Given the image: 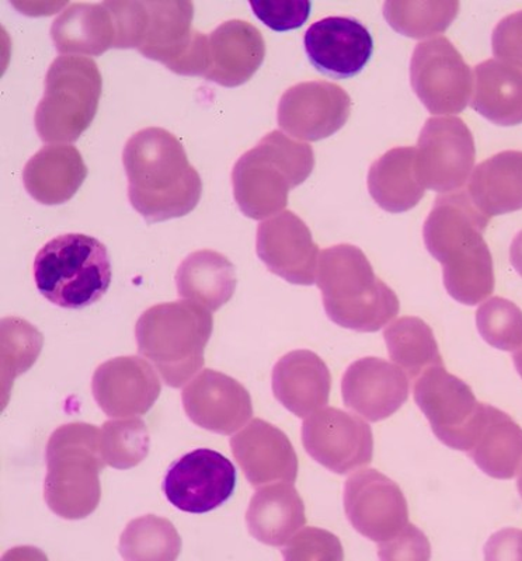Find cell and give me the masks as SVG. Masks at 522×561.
Listing matches in <instances>:
<instances>
[{
    "label": "cell",
    "mask_w": 522,
    "mask_h": 561,
    "mask_svg": "<svg viewBox=\"0 0 522 561\" xmlns=\"http://www.w3.org/2000/svg\"><path fill=\"white\" fill-rule=\"evenodd\" d=\"M123 163L129 203L148 224L182 218L197 207L203 182L172 133L158 127L135 133L125 144Z\"/></svg>",
    "instance_id": "obj_1"
},
{
    "label": "cell",
    "mask_w": 522,
    "mask_h": 561,
    "mask_svg": "<svg viewBox=\"0 0 522 561\" xmlns=\"http://www.w3.org/2000/svg\"><path fill=\"white\" fill-rule=\"evenodd\" d=\"M489 220L468 194L456 193L435 199L424 224L425 248L443 265L445 289L468 307L495 290L493 259L484 239Z\"/></svg>",
    "instance_id": "obj_2"
},
{
    "label": "cell",
    "mask_w": 522,
    "mask_h": 561,
    "mask_svg": "<svg viewBox=\"0 0 522 561\" xmlns=\"http://www.w3.org/2000/svg\"><path fill=\"white\" fill-rule=\"evenodd\" d=\"M316 284L326 313L340 328L375 333L399 313V298L353 244L333 245L320 253Z\"/></svg>",
    "instance_id": "obj_3"
},
{
    "label": "cell",
    "mask_w": 522,
    "mask_h": 561,
    "mask_svg": "<svg viewBox=\"0 0 522 561\" xmlns=\"http://www.w3.org/2000/svg\"><path fill=\"white\" fill-rule=\"evenodd\" d=\"M314 168V149L308 144L270 133L235 163V202L245 217H273L287 207L291 190L303 184Z\"/></svg>",
    "instance_id": "obj_4"
},
{
    "label": "cell",
    "mask_w": 522,
    "mask_h": 561,
    "mask_svg": "<svg viewBox=\"0 0 522 561\" xmlns=\"http://www.w3.org/2000/svg\"><path fill=\"white\" fill-rule=\"evenodd\" d=\"M213 329L209 310L184 299L145 310L135 339L139 354L154 364L166 385L178 389L204 367Z\"/></svg>",
    "instance_id": "obj_5"
},
{
    "label": "cell",
    "mask_w": 522,
    "mask_h": 561,
    "mask_svg": "<svg viewBox=\"0 0 522 561\" xmlns=\"http://www.w3.org/2000/svg\"><path fill=\"white\" fill-rule=\"evenodd\" d=\"M47 476L44 499L59 518H88L102 499L100 473L105 460L100 430L92 424L70 423L54 431L45 450Z\"/></svg>",
    "instance_id": "obj_6"
},
{
    "label": "cell",
    "mask_w": 522,
    "mask_h": 561,
    "mask_svg": "<svg viewBox=\"0 0 522 561\" xmlns=\"http://www.w3.org/2000/svg\"><path fill=\"white\" fill-rule=\"evenodd\" d=\"M38 293L64 309L97 304L112 284L107 248L97 238L67 233L45 243L34 260Z\"/></svg>",
    "instance_id": "obj_7"
},
{
    "label": "cell",
    "mask_w": 522,
    "mask_h": 561,
    "mask_svg": "<svg viewBox=\"0 0 522 561\" xmlns=\"http://www.w3.org/2000/svg\"><path fill=\"white\" fill-rule=\"evenodd\" d=\"M102 92V73L93 59L77 55L55 59L35 110L38 137L49 144L78 140L97 117Z\"/></svg>",
    "instance_id": "obj_8"
},
{
    "label": "cell",
    "mask_w": 522,
    "mask_h": 561,
    "mask_svg": "<svg viewBox=\"0 0 522 561\" xmlns=\"http://www.w3.org/2000/svg\"><path fill=\"white\" fill-rule=\"evenodd\" d=\"M415 399L441 443L469 453L484 424L486 403L478 402L464 380L436 365L418 378Z\"/></svg>",
    "instance_id": "obj_9"
},
{
    "label": "cell",
    "mask_w": 522,
    "mask_h": 561,
    "mask_svg": "<svg viewBox=\"0 0 522 561\" xmlns=\"http://www.w3.org/2000/svg\"><path fill=\"white\" fill-rule=\"evenodd\" d=\"M148 22L138 47L145 58L184 77H204L208 68V35L193 28V2H145Z\"/></svg>",
    "instance_id": "obj_10"
},
{
    "label": "cell",
    "mask_w": 522,
    "mask_h": 561,
    "mask_svg": "<svg viewBox=\"0 0 522 561\" xmlns=\"http://www.w3.org/2000/svg\"><path fill=\"white\" fill-rule=\"evenodd\" d=\"M411 88L431 114L464 112L474 93V75L449 39L420 43L410 62Z\"/></svg>",
    "instance_id": "obj_11"
},
{
    "label": "cell",
    "mask_w": 522,
    "mask_h": 561,
    "mask_svg": "<svg viewBox=\"0 0 522 561\" xmlns=\"http://www.w3.org/2000/svg\"><path fill=\"white\" fill-rule=\"evenodd\" d=\"M475 160L474 135L462 119H427L416 148V170L425 188L455 192L468 182Z\"/></svg>",
    "instance_id": "obj_12"
},
{
    "label": "cell",
    "mask_w": 522,
    "mask_h": 561,
    "mask_svg": "<svg viewBox=\"0 0 522 561\" xmlns=\"http://www.w3.org/2000/svg\"><path fill=\"white\" fill-rule=\"evenodd\" d=\"M344 510L353 528L378 545L398 539L410 525L404 491L376 469L350 476L344 484Z\"/></svg>",
    "instance_id": "obj_13"
},
{
    "label": "cell",
    "mask_w": 522,
    "mask_h": 561,
    "mask_svg": "<svg viewBox=\"0 0 522 561\" xmlns=\"http://www.w3.org/2000/svg\"><path fill=\"white\" fill-rule=\"evenodd\" d=\"M236 488L232 462L217 450L201 448L170 465L163 493L173 507L189 514H207L227 503Z\"/></svg>",
    "instance_id": "obj_14"
},
{
    "label": "cell",
    "mask_w": 522,
    "mask_h": 561,
    "mask_svg": "<svg viewBox=\"0 0 522 561\" xmlns=\"http://www.w3.org/2000/svg\"><path fill=\"white\" fill-rule=\"evenodd\" d=\"M306 453L331 472L345 474L371 463L373 430L358 415L334 408L320 409L304 421Z\"/></svg>",
    "instance_id": "obj_15"
},
{
    "label": "cell",
    "mask_w": 522,
    "mask_h": 561,
    "mask_svg": "<svg viewBox=\"0 0 522 561\" xmlns=\"http://www.w3.org/2000/svg\"><path fill=\"white\" fill-rule=\"evenodd\" d=\"M351 113V99L338 84L316 80L285 90L277 119L285 133L300 140H322L343 128Z\"/></svg>",
    "instance_id": "obj_16"
},
{
    "label": "cell",
    "mask_w": 522,
    "mask_h": 561,
    "mask_svg": "<svg viewBox=\"0 0 522 561\" xmlns=\"http://www.w3.org/2000/svg\"><path fill=\"white\" fill-rule=\"evenodd\" d=\"M256 250L271 273L295 285H314L319 245L303 219L285 210L259 225Z\"/></svg>",
    "instance_id": "obj_17"
},
{
    "label": "cell",
    "mask_w": 522,
    "mask_h": 561,
    "mask_svg": "<svg viewBox=\"0 0 522 561\" xmlns=\"http://www.w3.org/2000/svg\"><path fill=\"white\" fill-rule=\"evenodd\" d=\"M183 408L198 427L220 435L242 428L253 415L252 398L238 380L205 369L183 389Z\"/></svg>",
    "instance_id": "obj_18"
},
{
    "label": "cell",
    "mask_w": 522,
    "mask_h": 561,
    "mask_svg": "<svg viewBox=\"0 0 522 561\" xmlns=\"http://www.w3.org/2000/svg\"><path fill=\"white\" fill-rule=\"evenodd\" d=\"M305 53L318 72L336 79L359 75L374 54L370 30L351 18H326L308 28Z\"/></svg>",
    "instance_id": "obj_19"
},
{
    "label": "cell",
    "mask_w": 522,
    "mask_h": 561,
    "mask_svg": "<svg viewBox=\"0 0 522 561\" xmlns=\"http://www.w3.org/2000/svg\"><path fill=\"white\" fill-rule=\"evenodd\" d=\"M93 398L109 417L144 415L162 392L157 373L139 357H118L94 370Z\"/></svg>",
    "instance_id": "obj_20"
},
{
    "label": "cell",
    "mask_w": 522,
    "mask_h": 561,
    "mask_svg": "<svg viewBox=\"0 0 522 561\" xmlns=\"http://www.w3.org/2000/svg\"><path fill=\"white\" fill-rule=\"evenodd\" d=\"M344 404L371 423L389 419L409 398V378L388 360L366 357L355 360L341 380Z\"/></svg>",
    "instance_id": "obj_21"
},
{
    "label": "cell",
    "mask_w": 522,
    "mask_h": 561,
    "mask_svg": "<svg viewBox=\"0 0 522 561\" xmlns=\"http://www.w3.org/2000/svg\"><path fill=\"white\" fill-rule=\"evenodd\" d=\"M230 448L246 479L253 485L298 478V456L287 435L268 421L256 419L230 438Z\"/></svg>",
    "instance_id": "obj_22"
},
{
    "label": "cell",
    "mask_w": 522,
    "mask_h": 561,
    "mask_svg": "<svg viewBox=\"0 0 522 561\" xmlns=\"http://www.w3.org/2000/svg\"><path fill=\"white\" fill-rule=\"evenodd\" d=\"M264 57L265 43L260 30L243 20H229L209 34L204 78L225 88L240 87L253 78Z\"/></svg>",
    "instance_id": "obj_23"
},
{
    "label": "cell",
    "mask_w": 522,
    "mask_h": 561,
    "mask_svg": "<svg viewBox=\"0 0 522 561\" xmlns=\"http://www.w3.org/2000/svg\"><path fill=\"white\" fill-rule=\"evenodd\" d=\"M275 399L296 417L304 419L329 403L331 375L325 360L308 350L285 354L273 369Z\"/></svg>",
    "instance_id": "obj_24"
},
{
    "label": "cell",
    "mask_w": 522,
    "mask_h": 561,
    "mask_svg": "<svg viewBox=\"0 0 522 561\" xmlns=\"http://www.w3.org/2000/svg\"><path fill=\"white\" fill-rule=\"evenodd\" d=\"M88 178L82 154L65 144L47 145L29 160L23 183L35 202L44 205L68 203Z\"/></svg>",
    "instance_id": "obj_25"
},
{
    "label": "cell",
    "mask_w": 522,
    "mask_h": 561,
    "mask_svg": "<svg viewBox=\"0 0 522 561\" xmlns=\"http://www.w3.org/2000/svg\"><path fill=\"white\" fill-rule=\"evenodd\" d=\"M305 523L304 500L293 483L287 482L256 491L246 513L249 534L274 548L287 545Z\"/></svg>",
    "instance_id": "obj_26"
},
{
    "label": "cell",
    "mask_w": 522,
    "mask_h": 561,
    "mask_svg": "<svg viewBox=\"0 0 522 561\" xmlns=\"http://www.w3.org/2000/svg\"><path fill=\"white\" fill-rule=\"evenodd\" d=\"M52 38L59 54L100 57L114 48L117 28L105 2L73 3L54 20Z\"/></svg>",
    "instance_id": "obj_27"
},
{
    "label": "cell",
    "mask_w": 522,
    "mask_h": 561,
    "mask_svg": "<svg viewBox=\"0 0 522 561\" xmlns=\"http://www.w3.org/2000/svg\"><path fill=\"white\" fill-rule=\"evenodd\" d=\"M468 195L489 219L522 209V152L504 150L481 162L470 174Z\"/></svg>",
    "instance_id": "obj_28"
},
{
    "label": "cell",
    "mask_w": 522,
    "mask_h": 561,
    "mask_svg": "<svg viewBox=\"0 0 522 561\" xmlns=\"http://www.w3.org/2000/svg\"><path fill=\"white\" fill-rule=\"evenodd\" d=\"M236 284V268L227 255L215 250H198L189 254L175 273V285L180 298L217 312L232 299Z\"/></svg>",
    "instance_id": "obj_29"
},
{
    "label": "cell",
    "mask_w": 522,
    "mask_h": 561,
    "mask_svg": "<svg viewBox=\"0 0 522 561\" xmlns=\"http://www.w3.org/2000/svg\"><path fill=\"white\" fill-rule=\"evenodd\" d=\"M470 104L475 112L500 127L522 124V68L499 59L479 64L475 68Z\"/></svg>",
    "instance_id": "obj_30"
},
{
    "label": "cell",
    "mask_w": 522,
    "mask_h": 561,
    "mask_svg": "<svg viewBox=\"0 0 522 561\" xmlns=\"http://www.w3.org/2000/svg\"><path fill=\"white\" fill-rule=\"evenodd\" d=\"M468 454L490 478L513 479L522 466V428L509 414L486 404L484 424Z\"/></svg>",
    "instance_id": "obj_31"
},
{
    "label": "cell",
    "mask_w": 522,
    "mask_h": 561,
    "mask_svg": "<svg viewBox=\"0 0 522 561\" xmlns=\"http://www.w3.org/2000/svg\"><path fill=\"white\" fill-rule=\"evenodd\" d=\"M368 190L374 202L388 213L415 208L425 192L416 170V148H395L376 160L370 169Z\"/></svg>",
    "instance_id": "obj_32"
},
{
    "label": "cell",
    "mask_w": 522,
    "mask_h": 561,
    "mask_svg": "<svg viewBox=\"0 0 522 561\" xmlns=\"http://www.w3.org/2000/svg\"><path fill=\"white\" fill-rule=\"evenodd\" d=\"M390 359L418 379L431 367L444 365L433 330L420 318H401L384 332Z\"/></svg>",
    "instance_id": "obj_33"
},
{
    "label": "cell",
    "mask_w": 522,
    "mask_h": 561,
    "mask_svg": "<svg viewBox=\"0 0 522 561\" xmlns=\"http://www.w3.org/2000/svg\"><path fill=\"white\" fill-rule=\"evenodd\" d=\"M182 552V538L169 519L145 515L127 525L120 538L125 560L172 561Z\"/></svg>",
    "instance_id": "obj_34"
},
{
    "label": "cell",
    "mask_w": 522,
    "mask_h": 561,
    "mask_svg": "<svg viewBox=\"0 0 522 561\" xmlns=\"http://www.w3.org/2000/svg\"><path fill=\"white\" fill-rule=\"evenodd\" d=\"M458 2H408L389 0L384 4L389 26L410 38H425L444 33L458 16Z\"/></svg>",
    "instance_id": "obj_35"
},
{
    "label": "cell",
    "mask_w": 522,
    "mask_h": 561,
    "mask_svg": "<svg viewBox=\"0 0 522 561\" xmlns=\"http://www.w3.org/2000/svg\"><path fill=\"white\" fill-rule=\"evenodd\" d=\"M100 444L105 463L120 470L135 468L149 454L147 424L140 419L105 421Z\"/></svg>",
    "instance_id": "obj_36"
},
{
    "label": "cell",
    "mask_w": 522,
    "mask_h": 561,
    "mask_svg": "<svg viewBox=\"0 0 522 561\" xmlns=\"http://www.w3.org/2000/svg\"><path fill=\"white\" fill-rule=\"evenodd\" d=\"M481 339L491 347L517 351L522 347V310L504 298H491L476 313Z\"/></svg>",
    "instance_id": "obj_37"
},
{
    "label": "cell",
    "mask_w": 522,
    "mask_h": 561,
    "mask_svg": "<svg viewBox=\"0 0 522 561\" xmlns=\"http://www.w3.org/2000/svg\"><path fill=\"white\" fill-rule=\"evenodd\" d=\"M2 370L8 379L3 383H13L18 375L26 373L37 359L43 347V335L32 324L14 318L2 322Z\"/></svg>",
    "instance_id": "obj_38"
},
{
    "label": "cell",
    "mask_w": 522,
    "mask_h": 561,
    "mask_svg": "<svg viewBox=\"0 0 522 561\" xmlns=\"http://www.w3.org/2000/svg\"><path fill=\"white\" fill-rule=\"evenodd\" d=\"M287 560H343L338 536L318 528H306L294 536L283 550Z\"/></svg>",
    "instance_id": "obj_39"
},
{
    "label": "cell",
    "mask_w": 522,
    "mask_h": 561,
    "mask_svg": "<svg viewBox=\"0 0 522 561\" xmlns=\"http://www.w3.org/2000/svg\"><path fill=\"white\" fill-rule=\"evenodd\" d=\"M254 16L274 32H290L303 27L310 14L313 3L305 0H265L249 2Z\"/></svg>",
    "instance_id": "obj_40"
},
{
    "label": "cell",
    "mask_w": 522,
    "mask_h": 561,
    "mask_svg": "<svg viewBox=\"0 0 522 561\" xmlns=\"http://www.w3.org/2000/svg\"><path fill=\"white\" fill-rule=\"evenodd\" d=\"M113 14L117 39L114 48H137L143 43L148 22V9L145 2H105Z\"/></svg>",
    "instance_id": "obj_41"
},
{
    "label": "cell",
    "mask_w": 522,
    "mask_h": 561,
    "mask_svg": "<svg viewBox=\"0 0 522 561\" xmlns=\"http://www.w3.org/2000/svg\"><path fill=\"white\" fill-rule=\"evenodd\" d=\"M491 47L499 61L522 68V10L497 24Z\"/></svg>",
    "instance_id": "obj_42"
},
{
    "label": "cell",
    "mask_w": 522,
    "mask_h": 561,
    "mask_svg": "<svg viewBox=\"0 0 522 561\" xmlns=\"http://www.w3.org/2000/svg\"><path fill=\"white\" fill-rule=\"evenodd\" d=\"M379 558L384 560H429L430 543L423 533L410 524L406 533L398 539L379 545Z\"/></svg>",
    "instance_id": "obj_43"
},
{
    "label": "cell",
    "mask_w": 522,
    "mask_h": 561,
    "mask_svg": "<svg viewBox=\"0 0 522 561\" xmlns=\"http://www.w3.org/2000/svg\"><path fill=\"white\" fill-rule=\"evenodd\" d=\"M511 264L522 277V230L513 240L510 248Z\"/></svg>",
    "instance_id": "obj_44"
},
{
    "label": "cell",
    "mask_w": 522,
    "mask_h": 561,
    "mask_svg": "<svg viewBox=\"0 0 522 561\" xmlns=\"http://www.w3.org/2000/svg\"><path fill=\"white\" fill-rule=\"evenodd\" d=\"M514 365L519 370L520 377L522 378V347L514 354Z\"/></svg>",
    "instance_id": "obj_45"
},
{
    "label": "cell",
    "mask_w": 522,
    "mask_h": 561,
    "mask_svg": "<svg viewBox=\"0 0 522 561\" xmlns=\"http://www.w3.org/2000/svg\"><path fill=\"white\" fill-rule=\"evenodd\" d=\"M517 488H519V491H520V494H521V497H522V466H521V469H520L519 482H517Z\"/></svg>",
    "instance_id": "obj_46"
}]
</instances>
